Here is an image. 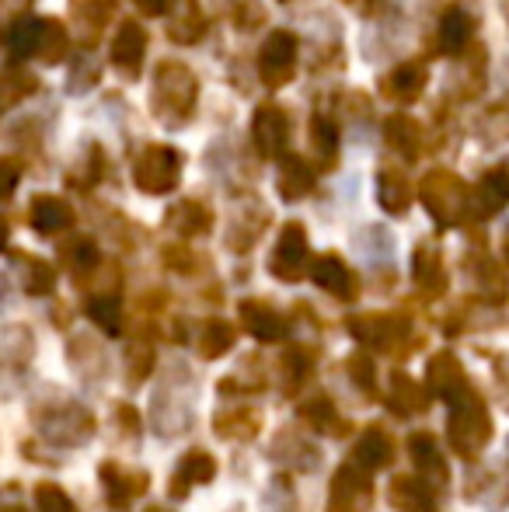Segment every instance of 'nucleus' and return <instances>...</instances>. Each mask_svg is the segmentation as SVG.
<instances>
[{
    "mask_svg": "<svg viewBox=\"0 0 509 512\" xmlns=\"http://www.w3.org/2000/svg\"><path fill=\"white\" fill-rule=\"evenodd\" d=\"M346 370L349 377L356 380V387L367 394L377 391V366H374V356H367V352H356V356L346 359Z\"/></svg>",
    "mask_w": 509,
    "mask_h": 512,
    "instance_id": "nucleus-43",
    "label": "nucleus"
},
{
    "mask_svg": "<svg viewBox=\"0 0 509 512\" xmlns=\"http://www.w3.org/2000/svg\"><path fill=\"white\" fill-rule=\"evenodd\" d=\"M112 63L123 70L126 77H140L143 70V56H147V32H143L136 21H123L112 39Z\"/></svg>",
    "mask_w": 509,
    "mask_h": 512,
    "instance_id": "nucleus-12",
    "label": "nucleus"
},
{
    "mask_svg": "<svg viewBox=\"0 0 509 512\" xmlns=\"http://www.w3.org/2000/svg\"><path fill=\"white\" fill-rule=\"evenodd\" d=\"M311 279L321 286L325 293H332L335 300H356V293H360V283H356V272L349 269L346 262H342L335 251H328V255H321L318 262L311 265Z\"/></svg>",
    "mask_w": 509,
    "mask_h": 512,
    "instance_id": "nucleus-11",
    "label": "nucleus"
},
{
    "mask_svg": "<svg viewBox=\"0 0 509 512\" xmlns=\"http://www.w3.org/2000/svg\"><path fill=\"white\" fill-rule=\"evenodd\" d=\"M429 74H426V63L419 60H405L398 63V67L391 70V74L384 77V95L391 98V102H401V105H412L415 98L422 95V88H426Z\"/></svg>",
    "mask_w": 509,
    "mask_h": 512,
    "instance_id": "nucleus-15",
    "label": "nucleus"
},
{
    "mask_svg": "<svg viewBox=\"0 0 509 512\" xmlns=\"http://www.w3.org/2000/svg\"><path fill=\"white\" fill-rule=\"evenodd\" d=\"M349 335L360 345H367V349L387 352L405 335V321L394 314H356L353 321H349Z\"/></svg>",
    "mask_w": 509,
    "mask_h": 512,
    "instance_id": "nucleus-9",
    "label": "nucleus"
},
{
    "mask_svg": "<svg viewBox=\"0 0 509 512\" xmlns=\"http://www.w3.org/2000/svg\"><path fill=\"white\" fill-rule=\"evenodd\" d=\"M391 506L401 512H436L433 506V485L415 474H401L391 481Z\"/></svg>",
    "mask_w": 509,
    "mask_h": 512,
    "instance_id": "nucleus-19",
    "label": "nucleus"
},
{
    "mask_svg": "<svg viewBox=\"0 0 509 512\" xmlns=\"http://www.w3.org/2000/svg\"><path fill=\"white\" fill-rule=\"evenodd\" d=\"M133 182L147 196H168L182 182V154L175 147H164V143H150L136 154Z\"/></svg>",
    "mask_w": 509,
    "mask_h": 512,
    "instance_id": "nucleus-3",
    "label": "nucleus"
},
{
    "mask_svg": "<svg viewBox=\"0 0 509 512\" xmlns=\"http://www.w3.org/2000/svg\"><path fill=\"white\" fill-rule=\"evenodd\" d=\"M102 481L109 485V492H112V499H133V495H140L143 488H147V474H126V471H119L116 464H105L102 467Z\"/></svg>",
    "mask_w": 509,
    "mask_h": 512,
    "instance_id": "nucleus-39",
    "label": "nucleus"
},
{
    "mask_svg": "<svg viewBox=\"0 0 509 512\" xmlns=\"http://www.w3.org/2000/svg\"><path fill=\"white\" fill-rule=\"evenodd\" d=\"M164 262L171 265L175 272H192V265H196V258H192V251L189 248H164Z\"/></svg>",
    "mask_w": 509,
    "mask_h": 512,
    "instance_id": "nucleus-47",
    "label": "nucleus"
},
{
    "mask_svg": "<svg viewBox=\"0 0 509 512\" xmlns=\"http://www.w3.org/2000/svg\"><path fill=\"white\" fill-rule=\"evenodd\" d=\"M74 14L84 32H88V39H98V32H102L112 14H116V0H77Z\"/></svg>",
    "mask_w": 509,
    "mask_h": 512,
    "instance_id": "nucleus-36",
    "label": "nucleus"
},
{
    "mask_svg": "<svg viewBox=\"0 0 509 512\" xmlns=\"http://www.w3.org/2000/svg\"><path fill=\"white\" fill-rule=\"evenodd\" d=\"M164 223H168L178 237H199V234H210L213 213H210V206H203L199 199H182L178 206L168 209Z\"/></svg>",
    "mask_w": 509,
    "mask_h": 512,
    "instance_id": "nucleus-20",
    "label": "nucleus"
},
{
    "mask_svg": "<svg viewBox=\"0 0 509 512\" xmlns=\"http://www.w3.org/2000/svg\"><path fill=\"white\" fill-rule=\"evenodd\" d=\"M426 380H429V391L443 401H454L457 394L468 391V373H464L461 359L454 352H436L433 359L426 363Z\"/></svg>",
    "mask_w": 509,
    "mask_h": 512,
    "instance_id": "nucleus-10",
    "label": "nucleus"
},
{
    "mask_svg": "<svg viewBox=\"0 0 509 512\" xmlns=\"http://www.w3.org/2000/svg\"><path fill=\"white\" fill-rule=\"evenodd\" d=\"M28 220H32V227L46 237L63 234V230L74 227V206L60 196H35L32 209H28Z\"/></svg>",
    "mask_w": 509,
    "mask_h": 512,
    "instance_id": "nucleus-16",
    "label": "nucleus"
},
{
    "mask_svg": "<svg viewBox=\"0 0 509 512\" xmlns=\"http://www.w3.org/2000/svg\"><path fill=\"white\" fill-rule=\"evenodd\" d=\"M412 276H415V286H419L422 293H429V297H440V293L447 290V269H443V258H440V251L429 248V244H422V248L415 251Z\"/></svg>",
    "mask_w": 509,
    "mask_h": 512,
    "instance_id": "nucleus-23",
    "label": "nucleus"
},
{
    "mask_svg": "<svg viewBox=\"0 0 509 512\" xmlns=\"http://www.w3.org/2000/svg\"><path fill=\"white\" fill-rule=\"evenodd\" d=\"M471 32H475V21L468 18V11L464 7H447L440 18V53L461 56L471 42Z\"/></svg>",
    "mask_w": 509,
    "mask_h": 512,
    "instance_id": "nucleus-24",
    "label": "nucleus"
},
{
    "mask_svg": "<svg viewBox=\"0 0 509 512\" xmlns=\"http://www.w3.org/2000/svg\"><path fill=\"white\" fill-rule=\"evenodd\" d=\"M175 7H178V14L168 25V39L178 42V46H192V42H199V35L206 32L203 11H199L196 0H182V4L175 0Z\"/></svg>",
    "mask_w": 509,
    "mask_h": 512,
    "instance_id": "nucleus-27",
    "label": "nucleus"
},
{
    "mask_svg": "<svg viewBox=\"0 0 509 512\" xmlns=\"http://www.w3.org/2000/svg\"><path fill=\"white\" fill-rule=\"evenodd\" d=\"M18 265H21V286H25L32 297L53 293V286H56L53 265L42 262V258H32V255H18Z\"/></svg>",
    "mask_w": 509,
    "mask_h": 512,
    "instance_id": "nucleus-32",
    "label": "nucleus"
},
{
    "mask_svg": "<svg viewBox=\"0 0 509 512\" xmlns=\"http://www.w3.org/2000/svg\"><path fill=\"white\" fill-rule=\"evenodd\" d=\"M7 237H11V227H7V220L0 216V251L7 248Z\"/></svg>",
    "mask_w": 509,
    "mask_h": 512,
    "instance_id": "nucleus-50",
    "label": "nucleus"
},
{
    "mask_svg": "<svg viewBox=\"0 0 509 512\" xmlns=\"http://www.w3.org/2000/svg\"><path fill=\"white\" fill-rule=\"evenodd\" d=\"M506 203H509V171L506 168L485 171L482 182L475 185V192H471V199H468L471 213H475L478 220H485V216H496Z\"/></svg>",
    "mask_w": 509,
    "mask_h": 512,
    "instance_id": "nucleus-13",
    "label": "nucleus"
},
{
    "mask_svg": "<svg viewBox=\"0 0 509 512\" xmlns=\"http://www.w3.org/2000/svg\"><path fill=\"white\" fill-rule=\"evenodd\" d=\"M196 98H199V81L185 63L164 60L157 67L150 105H154V115L164 126H182L192 115V108H196Z\"/></svg>",
    "mask_w": 509,
    "mask_h": 512,
    "instance_id": "nucleus-1",
    "label": "nucleus"
},
{
    "mask_svg": "<svg viewBox=\"0 0 509 512\" xmlns=\"http://www.w3.org/2000/svg\"><path fill=\"white\" fill-rule=\"evenodd\" d=\"M450 418H447V432H450V446H454L461 457L475 460L478 453L489 446L492 439V418H489V408L485 401L478 398L475 391H464L450 401Z\"/></svg>",
    "mask_w": 509,
    "mask_h": 512,
    "instance_id": "nucleus-2",
    "label": "nucleus"
},
{
    "mask_svg": "<svg viewBox=\"0 0 509 512\" xmlns=\"http://www.w3.org/2000/svg\"><path fill=\"white\" fill-rule=\"evenodd\" d=\"M241 324H245L248 335H255L258 342H283L286 328H290L286 317L272 304H262V300H245L241 304Z\"/></svg>",
    "mask_w": 509,
    "mask_h": 512,
    "instance_id": "nucleus-14",
    "label": "nucleus"
},
{
    "mask_svg": "<svg viewBox=\"0 0 509 512\" xmlns=\"http://www.w3.org/2000/svg\"><path fill=\"white\" fill-rule=\"evenodd\" d=\"M387 405L398 411V415H419V411H426V387L415 384V380L405 377V373H394Z\"/></svg>",
    "mask_w": 509,
    "mask_h": 512,
    "instance_id": "nucleus-28",
    "label": "nucleus"
},
{
    "mask_svg": "<svg viewBox=\"0 0 509 512\" xmlns=\"http://www.w3.org/2000/svg\"><path fill=\"white\" fill-rule=\"evenodd\" d=\"M143 14H168L171 11V0H133Z\"/></svg>",
    "mask_w": 509,
    "mask_h": 512,
    "instance_id": "nucleus-48",
    "label": "nucleus"
},
{
    "mask_svg": "<svg viewBox=\"0 0 509 512\" xmlns=\"http://www.w3.org/2000/svg\"><path fill=\"white\" fill-rule=\"evenodd\" d=\"M60 258L74 276H88V272H95V265H98V248L91 237H74V241H67L60 248Z\"/></svg>",
    "mask_w": 509,
    "mask_h": 512,
    "instance_id": "nucleus-33",
    "label": "nucleus"
},
{
    "mask_svg": "<svg viewBox=\"0 0 509 512\" xmlns=\"http://www.w3.org/2000/svg\"><path fill=\"white\" fill-rule=\"evenodd\" d=\"M394 460V443L391 436L381 429V425H370L367 432H363L360 439H356L353 446V464L363 467V471H384L387 464Z\"/></svg>",
    "mask_w": 509,
    "mask_h": 512,
    "instance_id": "nucleus-17",
    "label": "nucleus"
},
{
    "mask_svg": "<svg viewBox=\"0 0 509 512\" xmlns=\"http://www.w3.org/2000/svg\"><path fill=\"white\" fill-rule=\"evenodd\" d=\"M503 251H506V262H509V230H506V237H503Z\"/></svg>",
    "mask_w": 509,
    "mask_h": 512,
    "instance_id": "nucleus-51",
    "label": "nucleus"
},
{
    "mask_svg": "<svg viewBox=\"0 0 509 512\" xmlns=\"http://www.w3.org/2000/svg\"><path fill=\"white\" fill-rule=\"evenodd\" d=\"M370 506H374V474L349 460L332 481L328 512H367Z\"/></svg>",
    "mask_w": 509,
    "mask_h": 512,
    "instance_id": "nucleus-7",
    "label": "nucleus"
},
{
    "mask_svg": "<svg viewBox=\"0 0 509 512\" xmlns=\"http://www.w3.org/2000/svg\"><path fill=\"white\" fill-rule=\"evenodd\" d=\"M4 512H25V509H4Z\"/></svg>",
    "mask_w": 509,
    "mask_h": 512,
    "instance_id": "nucleus-52",
    "label": "nucleus"
},
{
    "mask_svg": "<svg viewBox=\"0 0 509 512\" xmlns=\"http://www.w3.org/2000/svg\"><path fill=\"white\" fill-rule=\"evenodd\" d=\"M213 474H217V464H213L210 453H206V450H189L182 457V464H178L175 478H171V495H175V499H185V495H189V488L206 485Z\"/></svg>",
    "mask_w": 509,
    "mask_h": 512,
    "instance_id": "nucleus-18",
    "label": "nucleus"
},
{
    "mask_svg": "<svg viewBox=\"0 0 509 512\" xmlns=\"http://www.w3.org/2000/svg\"><path fill=\"white\" fill-rule=\"evenodd\" d=\"M18 178H21V164L11 161V157H0V199H7L18 189Z\"/></svg>",
    "mask_w": 509,
    "mask_h": 512,
    "instance_id": "nucleus-46",
    "label": "nucleus"
},
{
    "mask_svg": "<svg viewBox=\"0 0 509 512\" xmlns=\"http://www.w3.org/2000/svg\"><path fill=\"white\" fill-rule=\"evenodd\" d=\"M35 506L39 512H77L74 502L67 499V492L56 485H39L35 488Z\"/></svg>",
    "mask_w": 509,
    "mask_h": 512,
    "instance_id": "nucleus-45",
    "label": "nucleus"
},
{
    "mask_svg": "<svg viewBox=\"0 0 509 512\" xmlns=\"http://www.w3.org/2000/svg\"><path fill=\"white\" fill-rule=\"evenodd\" d=\"M154 370V345L147 342H136L133 349L126 352V373H129V384H140L147 373Z\"/></svg>",
    "mask_w": 509,
    "mask_h": 512,
    "instance_id": "nucleus-44",
    "label": "nucleus"
},
{
    "mask_svg": "<svg viewBox=\"0 0 509 512\" xmlns=\"http://www.w3.org/2000/svg\"><path fill=\"white\" fill-rule=\"evenodd\" d=\"M499 384H503V398H506V405H509V359L499 363Z\"/></svg>",
    "mask_w": 509,
    "mask_h": 512,
    "instance_id": "nucleus-49",
    "label": "nucleus"
},
{
    "mask_svg": "<svg viewBox=\"0 0 509 512\" xmlns=\"http://www.w3.org/2000/svg\"><path fill=\"white\" fill-rule=\"evenodd\" d=\"M419 196H422V206L429 209V216L436 220V227H454L461 220L464 206H468V196H464V185L454 171L447 168H436L422 178L419 185Z\"/></svg>",
    "mask_w": 509,
    "mask_h": 512,
    "instance_id": "nucleus-4",
    "label": "nucleus"
},
{
    "mask_svg": "<svg viewBox=\"0 0 509 512\" xmlns=\"http://www.w3.org/2000/svg\"><path fill=\"white\" fill-rule=\"evenodd\" d=\"M234 338H238V331H234L231 321H206L203 335H199V352L206 359H220L224 352L234 349Z\"/></svg>",
    "mask_w": 509,
    "mask_h": 512,
    "instance_id": "nucleus-34",
    "label": "nucleus"
},
{
    "mask_svg": "<svg viewBox=\"0 0 509 512\" xmlns=\"http://www.w3.org/2000/svg\"><path fill=\"white\" fill-rule=\"evenodd\" d=\"M150 512H164V509H150Z\"/></svg>",
    "mask_w": 509,
    "mask_h": 512,
    "instance_id": "nucleus-53",
    "label": "nucleus"
},
{
    "mask_svg": "<svg viewBox=\"0 0 509 512\" xmlns=\"http://www.w3.org/2000/svg\"><path fill=\"white\" fill-rule=\"evenodd\" d=\"M297 70V35L276 28V32L265 35L262 53H258V74L269 88H283L286 81Z\"/></svg>",
    "mask_w": 509,
    "mask_h": 512,
    "instance_id": "nucleus-6",
    "label": "nucleus"
},
{
    "mask_svg": "<svg viewBox=\"0 0 509 512\" xmlns=\"http://www.w3.org/2000/svg\"><path fill=\"white\" fill-rule=\"evenodd\" d=\"M252 140L255 150L269 161L286 157V143H290V115L279 105H258L252 115Z\"/></svg>",
    "mask_w": 509,
    "mask_h": 512,
    "instance_id": "nucleus-8",
    "label": "nucleus"
},
{
    "mask_svg": "<svg viewBox=\"0 0 509 512\" xmlns=\"http://www.w3.org/2000/svg\"><path fill=\"white\" fill-rule=\"evenodd\" d=\"M384 140L394 154H401L405 161H415L422 154V126L412 115H391L384 122Z\"/></svg>",
    "mask_w": 509,
    "mask_h": 512,
    "instance_id": "nucleus-22",
    "label": "nucleus"
},
{
    "mask_svg": "<svg viewBox=\"0 0 509 512\" xmlns=\"http://www.w3.org/2000/svg\"><path fill=\"white\" fill-rule=\"evenodd\" d=\"M39 32H42V18H18L7 32V49H11L14 60H32L35 49H39Z\"/></svg>",
    "mask_w": 509,
    "mask_h": 512,
    "instance_id": "nucleus-30",
    "label": "nucleus"
},
{
    "mask_svg": "<svg viewBox=\"0 0 509 512\" xmlns=\"http://www.w3.org/2000/svg\"><path fill=\"white\" fill-rule=\"evenodd\" d=\"M70 49V35L63 28V21L56 18H42V32H39V49H35V60L42 63H60Z\"/></svg>",
    "mask_w": 509,
    "mask_h": 512,
    "instance_id": "nucleus-31",
    "label": "nucleus"
},
{
    "mask_svg": "<svg viewBox=\"0 0 509 512\" xmlns=\"http://www.w3.org/2000/svg\"><path fill=\"white\" fill-rule=\"evenodd\" d=\"M311 352L300 349V345H293V349L283 352V359H279V370H283V380H286V391H297L300 384L307 380V373H311Z\"/></svg>",
    "mask_w": 509,
    "mask_h": 512,
    "instance_id": "nucleus-41",
    "label": "nucleus"
},
{
    "mask_svg": "<svg viewBox=\"0 0 509 512\" xmlns=\"http://www.w3.org/2000/svg\"><path fill=\"white\" fill-rule=\"evenodd\" d=\"M506 14H509V11H506Z\"/></svg>",
    "mask_w": 509,
    "mask_h": 512,
    "instance_id": "nucleus-54",
    "label": "nucleus"
},
{
    "mask_svg": "<svg viewBox=\"0 0 509 512\" xmlns=\"http://www.w3.org/2000/svg\"><path fill=\"white\" fill-rule=\"evenodd\" d=\"M35 91V77L21 67H7L0 70V112L11 105H18L21 98H28Z\"/></svg>",
    "mask_w": 509,
    "mask_h": 512,
    "instance_id": "nucleus-35",
    "label": "nucleus"
},
{
    "mask_svg": "<svg viewBox=\"0 0 509 512\" xmlns=\"http://www.w3.org/2000/svg\"><path fill=\"white\" fill-rule=\"evenodd\" d=\"M88 317L105 328L109 335H119V324H123V304H119L116 293H95L88 300Z\"/></svg>",
    "mask_w": 509,
    "mask_h": 512,
    "instance_id": "nucleus-38",
    "label": "nucleus"
},
{
    "mask_svg": "<svg viewBox=\"0 0 509 512\" xmlns=\"http://www.w3.org/2000/svg\"><path fill=\"white\" fill-rule=\"evenodd\" d=\"M408 453H412V460L419 464V471L426 474L429 485L433 488L447 485L450 471L440 457V446H436V439L429 436V432H412V439H408Z\"/></svg>",
    "mask_w": 509,
    "mask_h": 512,
    "instance_id": "nucleus-21",
    "label": "nucleus"
},
{
    "mask_svg": "<svg viewBox=\"0 0 509 512\" xmlns=\"http://www.w3.org/2000/svg\"><path fill=\"white\" fill-rule=\"evenodd\" d=\"M279 196L286 203H300L304 196H311L314 189V168L304 157H283V168H279Z\"/></svg>",
    "mask_w": 509,
    "mask_h": 512,
    "instance_id": "nucleus-25",
    "label": "nucleus"
},
{
    "mask_svg": "<svg viewBox=\"0 0 509 512\" xmlns=\"http://www.w3.org/2000/svg\"><path fill=\"white\" fill-rule=\"evenodd\" d=\"M307 265H311V248H307L304 223H286L276 248H272L269 272L283 283H297V279H304Z\"/></svg>",
    "mask_w": 509,
    "mask_h": 512,
    "instance_id": "nucleus-5",
    "label": "nucleus"
},
{
    "mask_svg": "<svg viewBox=\"0 0 509 512\" xmlns=\"http://www.w3.org/2000/svg\"><path fill=\"white\" fill-rule=\"evenodd\" d=\"M311 143L318 150L321 164H335V154H339V129L328 115H314L311 119Z\"/></svg>",
    "mask_w": 509,
    "mask_h": 512,
    "instance_id": "nucleus-40",
    "label": "nucleus"
},
{
    "mask_svg": "<svg viewBox=\"0 0 509 512\" xmlns=\"http://www.w3.org/2000/svg\"><path fill=\"white\" fill-rule=\"evenodd\" d=\"M377 203L391 216L408 213V206H412V185H408V178L401 171L394 168L381 171V178H377Z\"/></svg>",
    "mask_w": 509,
    "mask_h": 512,
    "instance_id": "nucleus-26",
    "label": "nucleus"
},
{
    "mask_svg": "<svg viewBox=\"0 0 509 512\" xmlns=\"http://www.w3.org/2000/svg\"><path fill=\"white\" fill-rule=\"evenodd\" d=\"M468 265H471V279H475L478 293H482L485 300H492V304L506 300V276L489 255H475Z\"/></svg>",
    "mask_w": 509,
    "mask_h": 512,
    "instance_id": "nucleus-29",
    "label": "nucleus"
},
{
    "mask_svg": "<svg viewBox=\"0 0 509 512\" xmlns=\"http://www.w3.org/2000/svg\"><path fill=\"white\" fill-rule=\"evenodd\" d=\"M300 415H304L307 422H311L318 432H346V429H349V425H342L339 411L332 408V401H328V398H314V401H307V405L300 408Z\"/></svg>",
    "mask_w": 509,
    "mask_h": 512,
    "instance_id": "nucleus-42",
    "label": "nucleus"
},
{
    "mask_svg": "<svg viewBox=\"0 0 509 512\" xmlns=\"http://www.w3.org/2000/svg\"><path fill=\"white\" fill-rule=\"evenodd\" d=\"M217 432L224 439H255L258 432V415L248 408H227L217 415Z\"/></svg>",
    "mask_w": 509,
    "mask_h": 512,
    "instance_id": "nucleus-37",
    "label": "nucleus"
}]
</instances>
